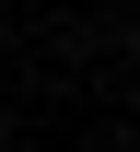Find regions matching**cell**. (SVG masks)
<instances>
[{
    "label": "cell",
    "instance_id": "6da1fadb",
    "mask_svg": "<svg viewBox=\"0 0 140 152\" xmlns=\"http://www.w3.org/2000/svg\"><path fill=\"white\" fill-rule=\"evenodd\" d=\"M0 152H12V117H0Z\"/></svg>",
    "mask_w": 140,
    "mask_h": 152
}]
</instances>
